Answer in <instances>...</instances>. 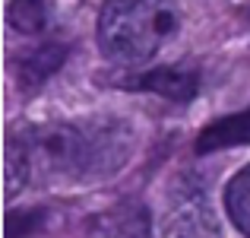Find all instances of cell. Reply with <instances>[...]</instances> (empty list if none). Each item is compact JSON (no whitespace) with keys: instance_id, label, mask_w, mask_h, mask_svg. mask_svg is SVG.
<instances>
[{"instance_id":"9","label":"cell","mask_w":250,"mask_h":238,"mask_svg":"<svg viewBox=\"0 0 250 238\" xmlns=\"http://www.w3.org/2000/svg\"><path fill=\"white\" fill-rule=\"evenodd\" d=\"M6 19L16 32L35 35L48 25V6H44V0H13L6 10Z\"/></svg>"},{"instance_id":"10","label":"cell","mask_w":250,"mask_h":238,"mask_svg":"<svg viewBox=\"0 0 250 238\" xmlns=\"http://www.w3.org/2000/svg\"><path fill=\"white\" fill-rule=\"evenodd\" d=\"M3 168H6V197H13L32 175V159H29V153H25L22 137L13 134L10 140H6V162H3Z\"/></svg>"},{"instance_id":"8","label":"cell","mask_w":250,"mask_h":238,"mask_svg":"<svg viewBox=\"0 0 250 238\" xmlns=\"http://www.w3.org/2000/svg\"><path fill=\"white\" fill-rule=\"evenodd\" d=\"M225 203H228V216H231V222L250 238V165H244V168L228 181Z\"/></svg>"},{"instance_id":"2","label":"cell","mask_w":250,"mask_h":238,"mask_svg":"<svg viewBox=\"0 0 250 238\" xmlns=\"http://www.w3.org/2000/svg\"><path fill=\"white\" fill-rule=\"evenodd\" d=\"M181 29L174 0H104L98 45L111 61L140 64L162 51Z\"/></svg>"},{"instance_id":"3","label":"cell","mask_w":250,"mask_h":238,"mask_svg":"<svg viewBox=\"0 0 250 238\" xmlns=\"http://www.w3.org/2000/svg\"><path fill=\"white\" fill-rule=\"evenodd\" d=\"M165 238H219V219L209 194L193 181H177L165 210Z\"/></svg>"},{"instance_id":"7","label":"cell","mask_w":250,"mask_h":238,"mask_svg":"<svg viewBox=\"0 0 250 238\" xmlns=\"http://www.w3.org/2000/svg\"><path fill=\"white\" fill-rule=\"evenodd\" d=\"M63 57H67V45H61V42H48V45H42V48L29 51V54L19 61V83H22V89L42 86L44 79L63 64Z\"/></svg>"},{"instance_id":"4","label":"cell","mask_w":250,"mask_h":238,"mask_svg":"<svg viewBox=\"0 0 250 238\" xmlns=\"http://www.w3.org/2000/svg\"><path fill=\"white\" fill-rule=\"evenodd\" d=\"M149 232L152 222L140 203H117L85 222V238H149Z\"/></svg>"},{"instance_id":"5","label":"cell","mask_w":250,"mask_h":238,"mask_svg":"<svg viewBox=\"0 0 250 238\" xmlns=\"http://www.w3.org/2000/svg\"><path fill=\"white\" fill-rule=\"evenodd\" d=\"M124 86L130 89H146V92H159V95L171 98V102H190L200 89V79L196 73H187V70H174V67H159L149 70V73L130 76Z\"/></svg>"},{"instance_id":"11","label":"cell","mask_w":250,"mask_h":238,"mask_svg":"<svg viewBox=\"0 0 250 238\" xmlns=\"http://www.w3.org/2000/svg\"><path fill=\"white\" fill-rule=\"evenodd\" d=\"M44 226V210H19L6 216V238H22L32 235Z\"/></svg>"},{"instance_id":"1","label":"cell","mask_w":250,"mask_h":238,"mask_svg":"<svg viewBox=\"0 0 250 238\" xmlns=\"http://www.w3.org/2000/svg\"><path fill=\"white\" fill-rule=\"evenodd\" d=\"M124 127L111 124L57 121L29 127L22 137L32 168L51 178H92L108 175L124 162Z\"/></svg>"},{"instance_id":"6","label":"cell","mask_w":250,"mask_h":238,"mask_svg":"<svg viewBox=\"0 0 250 238\" xmlns=\"http://www.w3.org/2000/svg\"><path fill=\"white\" fill-rule=\"evenodd\" d=\"M238 143H250V108L212 121L196 140V153H215V149L238 146Z\"/></svg>"}]
</instances>
